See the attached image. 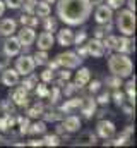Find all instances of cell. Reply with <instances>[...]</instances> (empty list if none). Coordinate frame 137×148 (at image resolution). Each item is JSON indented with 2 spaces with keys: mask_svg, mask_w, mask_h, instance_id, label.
I'll list each match as a JSON object with an SVG mask.
<instances>
[{
  "mask_svg": "<svg viewBox=\"0 0 137 148\" xmlns=\"http://www.w3.org/2000/svg\"><path fill=\"white\" fill-rule=\"evenodd\" d=\"M55 45V36L50 31H43L38 36V50H50Z\"/></svg>",
  "mask_w": 137,
  "mask_h": 148,
  "instance_id": "cell-16",
  "label": "cell"
},
{
  "mask_svg": "<svg viewBox=\"0 0 137 148\" xmlns=\"http://www.w3.org/2000/svg\"><path fill=\"white\" fill-rule=\"evenodd\" d=\"M62 126H64L65 133H75V131L81 129V119L74 114H70L65 119H62Z\"/></svg>",
  "mask_w": 137,
  "mask_h": 148,
  "instance_id": "cell-15",
  "label": "cell"
},
{
  "mask_svg": "<svg viewBox=\"0 0 137 148\" xmlns=\"http://www.w3.org/2000/svg\"><path fill=\"white\" fill-rule=\"evenodd\" d=\"M2 83L5 86H9V88L10 86H16V84L21 83V76H19V73L16 69L5 67V69H2Z\"/></svg>",
  "mask_w": 137,
  "mask_h": 148,
  "instance_id": "cell-13",
  "label": "cell"
},
{
  "mask_svg": "<svg viewBox=\"0 0 137 148\" xmlns=\"http://www.w3.org/2000/svg\"><path fill=\"white\" fill-rule=\"evenodd\" d=\"M7 64H9V57H2L0 59V69H5Z\"/></svg>",
  "mask_w": 137,
  "mask_h": 148,
  "instance_id": "cell-54",
  "label": "cell"
},
{
  "mask_svg": "<svg viewBox=\"0 0 137 148\" xmlns=\"http://www.w3.org/2000/svg\"><path fill=\"white\" fill-rule=\"evenodd\" d=\"M87 53L91 55V57H103L104 55V45H103L101 40H98V38H93V40H89L87 43Z\"/></svg>",
  "mask_w": 137,
  "mask_h": 148,
  "instance_id": "cell-14",
  "label": "cell"
},
{
  "mask_svg": "<svg viewBox=\"0 0 137 148\" xmlns=\"http://www.w3.org/2000/svg\"><path fill=\"white\" fill-rule=\"evenodd\" d=\"M34 14H36L38 17L50 16V14H52V7H50V3L45 2V0H38L36 5H34Z\"/></svg>",
  "mask_w": 137,
  "mask_h": 148,
  "instance_id": "cell-22",
  "label": "cell"
},
{
  "mask_svg": "<svg viewBox=\"0 0 137 148\" xmlns=\"http://www.w3.org/2000/svg\"><path fill=\"white\" fill-rule=\"evenodd\" d=\"M33 60L36 66H46V62H48V50H38L33 55Z\"/></svg>",
  "mask_w": 137,
  "mask_h": 148,
  "instance_id": "cell-31",
  "label": "cell"
},
{
  "mask_svg": "<svg viewBox=\"0 0 137 148\" xmlns=\"http://www.w3.org/2000/svg\"><path fill=\"white\" fill-rule=\"evenodd\" d=\"M111 102V97H110V93H106V91H103L100 93L98 97H96V103H100V105H108Z\"/></svg>",
  "mask_w": 137,
  "mask_h": 148,
  "instance_id": "cell-43",
  "label": "cell"
},
{
  "mask_svg": "<svg viewBox=\"0 0 137 148\" xmlns=\"http://www.w3.org/2000/svg\"><path fill=\"white\" fill-rule=\"evenodd\" d=\"M125 3L129 5V9H130V10H134V12H136V0H125Z\"/></svg>",
  "mask_w": 137,
  "mask_h": 148,
  "instance_id": "cell-55",
  "label": "cell"
},
{
  "mask_svg": "<svg viewBox=\"0 0 137 148\" xmlns=\"http://www.w3.org/2000/svg\"><path fill=\"white\" fill-rule=\"evenodd\" d=\"M28 90H24L22 86L16 88L12 93H10V100L16 103V107H28L29 105V98H28Z\"/></svg>",
  "mask_w": 137,
  "mask_h": 148,
  "instance_id": "cell-11",
  "label": "cell"
},
{
  "mask_svg": "<svg viewBox=\"0 0 137 148\" xmlns=\"http://www.w3.org/2000/svg\"><path fill=\"white\" fill-rule=\"evenodd\" d=\"M19 23H21L22 26H29V28H36L39 21H38V16H36V14H26V12H24V14H22V16L19 17Z\"/></svg>",
  "mask_w": 137,
  "mask_h": 148,
  "instance_id": "cell-25",
  "label": "cell"
},
{
  "mask_svg": "<svg viewBox=\"0 0 137 148\" xmlns=\"http://www.w3.org/2000/svg\"><path fill=\"white\" fill-rule=\"evenodd\" d=\"M62 90H64V95L68 98V97H72L79 88L75 86V83H65V88H62Z\"/></svg>",
  "mask_w": 137,
  "mask_h": 148,
  "instance_id": "cell-44",
  "label": "cell"
},
{
  "mask_svg": "<svg viewBox=\"0 0 137 148\" xmlns=\"http://www.w3.org/2000/svg\"><path fill=\"white\" fill-rule=\"evenodd\" d=\"M16 124L19 126V134H26L28 133V129H29V124H31V121H29V117L26 115V117H22V115H17V119H16Z\"/></svg>",
  "mask_w": 137,
  "mask_h": 148,
  "instance_id": "cell-30",
  "label": "cell"
},
{
  "mask_svg": "<svg viewBox=\"0 0 137 148\" xmlns=\"http://www.w3.org/2000/svg\"><path fill=\"white\" fill-rule=\"evenodd\" d=\"M5 9H7V7H5V3H3V0H0V16H2L3 12H5Z\"/></svg>",
  "mask_w": 137,
  "mask_h": 148,
  "instance_id": "cell-56",
  "label": "cell"
},
{
  "mask_svg": "<svg viewBox=\"0 0 137 148\" xmlns=\"http://www.w3.org/2000/svg\"><path fill=\"white\" fill-rule=\"evenodd\" d=\"M36 2H38V0H22V5H21V7H24V12H26V14H34V5H36Z\"/></svg>",
  "mask_w": 137,
  "mask_h": 148,
  "instance_id": "cell-41",
  "label": "cell"
},
{
  "mask_svg": "<svg viewBox=\"0 0 137 148\" xmlns=\"http://www.w3.org/2000/svg\"><path fill=\"white\" fill-rule=\"evenodd\" d=\"M50 16H52V14H50ZM50 16H45V17H43V29L53 33V31H57V19H55V17H50Z\"/></svg>",
  "mask_w": 137,
  "mask_h": 148,
  "instance_id": "cell-32",
  "label": "cell"
},
{
  "mask_svg": "<svg viewBox=\"0 0 137 148\" xmlns=\"http://www.w3.org/2000/svg\"><path fill=\"white\" fill-rule=\"evenodd\" d=\"M45 2H48V3H53V2H57V0H45Z\"/></svg>",
  "mask_w": 137,
  "mask_h": 148,
  "instance_id": "cell-58",
  "label": "cell"
},
{
  "mask_svg": "<svg viewBox=\"0 0 137 148\" xmlns=\"http://www.w3.org/2000/svg\"><path fill=\"white\" fill-rule=\"evenodd\" d=\"M45 110V105L41 103V102H38V103H34V105H28V112H26V115L29 117V119H38V117H41V114Z\"/></svg>",
  "mask_w": 137,
  "mask_h": 148,
  "instance_id": "cell-26",
  "label": "cell"
},
{
  "mask_svg": "<svg viewBox=\"0 0 137 148\" xmlns=\"http://www.w3.org/2000/svg\"><path fill=\"white\" fill-rule=\"evenodd\" d=\"M125 141H132V138H134V126H127L125 127V131L120 134Z\"/></svg>",
  "mask_w": 137,
  "mask_h": 148,
  "instance_id": "cell-45",
  "label": "cell"
},
{
  "mask_svg": "<svg viewBox=\"0 0 137 148\" xmlns=\"http://www.w3.org/2000/svg\"><path fill=\"white\" fill-rule=\"evenodd\" d=\"M45 131H46V122L45 121H36L33 124H29V129H28L29 134H45Z\"/></svg>",
  "mask_w": 137,
  "mask_h": 148,
  "instance_id": "cell-28",
  "label": "cell"
},
{
  "mask_svg": "<svg viewBox=\"0 0 137 148\" xmlns=\"http://www.w3.org/2000/svg\"><path fill=\"white\" fill-rule=\"evenodd\" d=\"M113 9L106 3H100L96 5V12H94V19L98 24H104V23H111L113 21Z\"/></svg>",
  "mask_w": 137,
  "mask_h": 148,
  "instance_id": "cell-8",
  "label": "cell"
},
{
  "mask_svg": "<svg viewBox=\"0 0 137 148\" xmlns=\"http://www.w3.org/2000/svg\"><path fill=\"white\" fill-rule=\"evenodd\" d=\"M60 93H62V90H60L58 86H53L52 90H48V95H46L45 98H48V100H50V103H52V105H55V103L58 102V98H60Z\"/></svg>",
  "mask_w": 137,
  "mask_h": 148,
  "instance_id": "cell-34",
  "label": "cell"
},
{
  "mask_svg": "<svg viewBox=\"0 0 137 148\" xmlns=\"http://www.w3.org/2000/svg\"><path fill=\"white\" fill-rule=\"evenodd\" d=\"M89 2H91V5H93V7H96V5H100V3H103L104 0H89Z\"/></svg>",
  "mask_w": 137,
  "mask_h": 148,
  "instance_id": "cell-57",
  "label": "cell"
},
{
  "mask_svg": "<svg viewBox=\"0 0 137 148\" xmlns=\"http://www.w3.org/2000/svg\"><path fill=\"white\" fill-rule=\"evenodd\" d=\"M87 40V33L86 31H79L77 35H74V45H79V43H84Z\"/></svg>",
  "mask_w": 137,
  "mask_h": 148,
  "instance_id": "cell-49",
  "label": "cell"
},
{
  "mask_svg": "<svg viewBox=\"0 0 137 148\" xmlns=\"http://www.w3.org/2000/svg\"><path fill=\"white\" fill-rule=\"evenodd\" d=\"M115 52L130 55V53L136 52V41L132 40V36H125V35H123V36L118 38V41H117V50H115Z\"/></svg>",
  "mask_w": 137,
  "mask_h": 148,
  "instance_id": "cell-10",
  "label": "cell"
},
{
  "mask_svg": "<svg viewBox=\"0 0 137 148\" xmlns=\"http://www.w3.org/2000/svg\"><path fill=\"white\" fill-rule=\"evenodd\" d=\"M17 40L22 47H31L34 41H36V33H34V28L29 26H22L17 33Z\"/></svg>",
  "mask_w": 137,
  "mask_h": 148,
  "instance_id": "cell-9",
  "label": "cell"
},
{
  "mask_svg": "<svg viewBox=\"0 0 137 148\" xmlns=\"http://www.w3.org/2000/svg\"><path fill=\"white\" fill-rule=\"evenodd\" d=\"M28 145L29 147H43V140H31V141H28Z\"/></svg>",
  "mask_w": 137,
  "mask_h": 148,
  "instance_id": "cell-53",
  "label": "cell"
},
{
  "mask_svg": "<svg viewBox=\"0 0 137 148\" xmlns=\"http://www.w3.org/2000/svg\"><path fill=\"white\" fill-rule=\"evenodd\" d=\"M3 3H5V7H9V9H21V5H22V0H3Z\"/></svg>",
  "mask_w": 137,
  "mask_h": 148,
  "instance_id": "cell-48",
  "label": "cell"
},
{
  "mask_svg": "<svg viewBox=\"0 0 137 148\" xmlns=\"http://www.w3.org/2000/svg\"><path fill=\"white\" fill-rule=\"evenodd\" d=\"M39 77H41L43 83H52V81L55 79V71H52V69H45Z\"/></svg>",
  "mask_w": 137,
  "mask_h": 148,
  "instance_id": "cell-40",
  "label": "cell"
},
{
  "mask_svg": "<svg viewBox=\"0 0 137 148\" xmlns=\"http://www.w3.org/2000/svg\"><path fill=\"white\" fill-rule=\"evenodd\" d=\"M110 97L113 98V102H115V103H117L118 107H120V105H122V103L125 102V95H123V93H122V91H120L118 88H117V90L113 91V95H110Z\"/></svg>",
  "mask_w": 137,
  "mask_h": 148,
  "instance_id": "cell-39",
  "label": "cell"
},
{
  "mask_svg": "<svg viewBox=\"0 0 137 148\" xmlns=\"http://www.w3.org/2000/svg\"><path fill=\"white\" fill-rule=\"evenodd\" d=\"M96 141H98V136L93 134L91 131H86V133H82L79 136L77 145H81V147H91V145H96Z\"/></svg>",
  "mask_w": 137,
  "mask_h": 148,
  "instance_id": "cell-23",
  "label": "cell"
},
{
  "mask_svg": "<svg viewBox=\"0 0 137 148\" xmlns=\"http://www.w3.org/2000/svg\"><path fill=\"white\" fill-rule=\"evenodd\" d=\"M106 5H110L113 10H118L125 5V0H106Z\"/></svg>",
  "mask_w": 137,
  "mask_h": 148,
  "instance_id": "cell-46",
  "label": "cell"
},
{
  "mask_svg": "<svg viewBox=\"0 0 137 148\" xmlns=\"http://www.w3.org/2000/svg\"><path fill=\"white\" fill-rule=\"evenodd\" d=\"M57 41H58V45H62V47H70V45H74V31H72L70 28L60 29L58 35H57Z\"/></svg>",
  "mask_w": 137,
  "mask_h": 148,
  "instance_id": "cell-18",
  "label": "cell"
},
{
  "mask_svg": "<svg viewBox=\"0 0 137 148\" xmlns=\"http://www.w3.org/2000/svg\"><path fill=\"white\" fill-rule=\"evenodd\" d=\"M46 66H48V69H52V71H57L60 66H58V62H57V59H53V60H48L46 62Z\"/></svg>",
  "mask_w": 137,
  "mask_h": 148,
  "instance_id": "cell-51",
  "label": "cell"
},
{
  "mask_svg": "<svg viewBox=\"0 0 137 148\" xmlns=\"http://www.w3.org/2000/svg\"><path fill=\"white\" fill-rule=\"evenodd\" d=\"M125 90H127L129 102L136 105V77H130V79L125 83Z\"/></svg>",
  "mask_w": 137,
  "mask_h": 148,
  "instance_id": "cell-27",
  "label": "cell"
},
{
  "mask_svg": "<svg viewBox=\"0 0 137 148\" xmlns=\"http://www.w3.org/2000/svg\"><path fill=\"white\" fill-rule=\"evenodd\" d=\"M57 62L60 67H65V69H75L82 64V59L75 53V52H64V53H58L57 57Z\"/></svg>",
  "mask_w": 137,
  "mask_h": 148,
  "instance_id": "cell-4",
  "label": "cell"
},
{
  "mask_svg": "<svg viewBox=\"0 0 137 148\" xmlns=\"http://www.w3.org/2000/svg\"><path fill=\"white\" fill-rule=\"evenodd\" d=\"M106 86H110V88H113V90H117V88H120L122 86V77H118V76H110V77H106Z\"/></svg>",
  "mask_w": 137,
  "mask_h": 148,
  "instance_id": "cell-37",
  "label": "cell"
},
{
  "mask_svg": "<svg viewBox=\"0 0 137 148\" xmlns=\"http://www.w3.org/2000/svg\"><path fill=\"white\" fill-rule=\"evenodd\" d=\"M60 79L68 81V79H70V69H65V67H64V69L60 71Z\"/></svg>",
  "mask_w": 137,
  "mask_h": 148,
  "instance_id": "cell-52",
  "label": "cell"
},
{
  "mask_svg": "<svg viewBox=\"0 0 137 148\" xmlns=\"http://www.w3.org/2000/svg\"><path fill=\"white\" fill-rule=\"evenodd\" d=\"M34 91H36V95H38V98H45L46 95H48V86H46V83H38L36 86H34Z\"/></svg>",
  "mask_w": 137,
  "mask_h": 148,
  "instance_id": "cell-38",
  "label": "cell"
},
{
  "mask_svg": "<svg viewBox=\"0 0 137 148\" xmlns=\"http://www.w3.org/2000/svg\"><path fill=\"white\" fill-rule=\"evenodd\" d=\"M16 31H17V23H16L14 19L7 17V19L0 21V35H2V36H10V35H14Z\"/></svg>",
  "mask_w": 137,
  "mask_h": 148,
  "instance_id": "cell-17",
  "label": "cell"
},
{
  "mask_svg": "<svg viewBox=\"0 0 137 148\" xmlns=\"http://www.w3.org/2000/svg\"><path fill=\"white\" fill-rule=\"evenodd\" d=\"M87 84H89V86H87V90H89V93H91V95H93V93H98V91L101 90V81H98V79H94V81H91V79H89V81H87Z\"/></svg>",
  "mask_w": 137,
  "mask_h": 148,
  "instance_id": "cell-42",
  "label": "cell"
},
{
  "mask_svg": "<svg viewBox=\"0 0 137 148\" xmlns=\"http://www.w3.org/2000/svg\"><path fill=\"white\" fill-rule=\"evenodd\" d=\"M115 131H117V127H115V124H113L111 121L101 119V121H98V124H96V134H98L100 138H103V140L113 138V136H115Z\"/></svg>",
  "mask_w": 137,
  "mask_h": 148,
  "instance_id": "cell-7",
  "label": "cell"
},
{
  "mask_svg": "<svg viewBox=\"0 0 137 148\" xmlns=\"http://www.w3.org/2000/svg\"><path fill=\"white\" fill-rule=\"evenodd\" d=\"M16 115L12 114H3L0 117V131H7V129H12L16 126Z\"/></svg>",
  "mask_w": 137,
  "mask_h": 148,
  "instance_id": "cell-24",
  "label": "cell"
},
{
  "mask_svg": "<svg viewBox=\"0 0 137 148\" xmlns=\"http://www.w3.org/2000/svg\"><path fill=\"white\" fill-rule=\"evenodd\" d=\"M0 110H3V114H14L16 112V103L9 98V100H3L0 103Z\"/></svg>",
  "mask_w": 137,
  "mask_h": 148,
  "instance_id": "cell-36",
  "label": "cell"
},
{
  "mask_svg": "<svg viewBox=\"0 0 137 148\" xmlns=\"http://www.w3.org/2000/svg\"><path fill=\"white\" fill-rule=\"evenodd\" d=\"M120 107L123 109V112H125L127 115H132V114H134V103H130V105H125V102H123Z\"/></svg>",
  "mask_w": 137,
  "mask_h": 148,
  "instance_id": "cell-50",
  "label": "cell"
},
{
  "mask_svg": "<svg viewBox=\"0 0 137 148\" xmlns=\"http://www.w3.org/2000/svg\"><path fill=\"white\" fill-rule=\"evenodd\" d=\"M57 16L67 26L84 24L93 10L89 0H57Z\"/></svg>",
  "mask_w": 137,
  "mask_h": 148,
  "instance_id": "cell-1",
  "label": "cell"
},
{
  "mask_svg": "<svg viewBox=\"0 0 137 148\" xmlns=\"http://www.w3.org/2000/svg\"><path fill=\"white\" fill-rule=\"evenodd\" d=\"M43 119L45 122H57V121H62L64 119V112L60 109H50V110H43Z\"/></svg>",
  "mask_w": 137,
  "mask_h": 148,
  "instance_id": "cell-21",
  "label": "cell"
},
{
  "mask_svg": "<svg viewBox=\"0 0 137 148\" xmlns=\"http://www.w3.org/2000/svg\"><path fill=\"white\" fill-rule=\"evenodd\" d=\"M96 107H98V103H96V98H93V97H86V98H82V103H81V114L86 117V119H91L94 114H96Z\"/></svg>",
  "mask_w": 137,
  "mask_h": 148,
  "instance_id": "cell-12",
  "label": "cell"
},
{
  "mask_svg": "<svg viewBox=\"0 0 137 148\" xmlns=\"http://www.w3.org/2000/svg\"><path fill=\"white\" fill-rule=\"evenodd\" d=\"M34 67H36V64H34L33 60V55H28V53H22V55H19L17 59H16V71L19 73V76H28V74H31L34 71Z\"/></svg>",
  "mask_w": 137,
  "mask_h": 148,
  "instance_id": "cell-5",
  "label": "cell"
},
{
  "mask_svg": "<svg viewBox=\"0 0 137 148\" xmlns=\"http://www.w3.org/2000/svg\"><path fill=\"white\" fill-rule=\"evenodd\" d=\"M77 47V55L81 57V59H84V57H87L89 53H87V45H84V43H79V45H75Z\"/></svg>",
  "mask_w": 137,
  "mask_h": 148,
  "instance_id": "cell-47",
  "label": "cell"
},
{
  "mask_svg": "<svg viewBox=\"0 0 137 148\" xmlns=\"http://www.w3.org/2000/svg\"><path fill=\"white\" fill-rule=\"evenodd\" d=\"M101 41H103V45H104V50H108V52H115L117 50V41H118L117 36L110 35V36H104Z\"/></svg>",
  "mask_w": 137,
  "mask_h": 148,
  "instance_id": "cell-33",
  "label": "cell"
},
{
  "mask_svg": "<svg viewBox=\"0 0 137 148\" xmlns=\"http://www.w3.org/2000/svg\"><path fill=\"white\" fill-rule=\"evenodd\" d=\"M108 69L113 76H118V77L125 79V77H130L132 73H134V62L127 53L115 52L108 59Z\"/></svg>",
  "mask_w": 137,
  "mask_h": 148,
  "instance_id": "cell-2",
  "label": "cell"
},
{
  "mask_svg": "<svg viewBox=\"0 0 137 148\" xmlns=\"http://www.w3.org/2000/svg\"><path fill=\"white\" fill-rule=\"evenodd\" d=\"M2 50H3V55L10 59V57H16V55H19V53H21L22 45L19 43L17 36L10 35V36H5V40H3V45H2Z\"/></svg>",
  "mask_w": 137,
  "mask_h": 148,
  "instance_id": "cell-6",
  "label": "cell"
},
{
  "mask_svg": "<svg viewBox=\"0 0 137 148\" xmlns=\"http://www.w3.org/2000/svg\"><path fill=\"white\" fill-rule=\"evenodd\" d=\"M43 145H46V147H58L60 145V136L58 134H45Z\"/></svg>",
  "mask_w": 137,
  "mask_h": 148,
  "instance_id": "cell-35",
  "label": "cell"
},
{
  "mask_svg": "<svg viewBox=\"0 0 137 148\" xmlns=\"http://www.w3.org/2000/svg\"><path fill=\"white\" fill-rule=\"evenodd\" d=\"M36 84H38V77H36L33 73L28 74V76H24V79H22V83H21V86H22L24 90H28V91L34 90Z\"/></svg>",
  "mask_w": 137,
  "mask_h": 148,
  "instance_id": "cell-29",
  "label": "cell"
},
{
  "mask_svg": "<svg viewBox=\"0 0 137 148\" xmlns=\"http://www.w3.org/2000/svg\"><path fill=\"white\" fill-rule=\"evenodd\" d=\"M91 79V71L87 67H81L77 73H75V77H74V83L77 88H82L84 84H87V81Z\"/></svg>",
  "mask_w": 137,
  "mask_h": 148,
  "instance_id": "cell-19",
  "label": "cell"
},
{
  "mask_svg": "<svg viewBox=\"0 0 137 148\" xmlns=\"http://www.w3.org/2000/svg\"><path fill=\"white\" fill-rule=\"evenodd\" d=\"M81 103H82V98H79V97H68V100H65V103L60 107V110L65 112V114H72V112L75 110V109H79L81 107Z\"/></svg>",
  "mask_w": 137,
  "mask_h": 148,
  "instance_id": "cell-20",
  "label": "cell"
},
{
  "mask_svg": "<svg viewBox=\"0 0 137 148\" xmlns=\"http://www.w3.org/2000/svg\"><path fill=\"white\" fill-rule=\"evenodd\" d=\"M117 28L122 35L132 36L136 33V12L130 9H118L117 14Z\"/></svg>",
  "mask_w": 137,
  "mask_h": 148,
  "instance_id": "cell-3",
  "label": "cell"
}]
</instances>
